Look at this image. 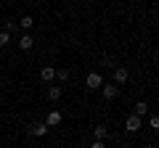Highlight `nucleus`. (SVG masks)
I'll return each instance as SVG.
<instances>
[{
	"instance_id": "1",
	"label": "nucleus",
	"mask_w": 159,
	"mask_h": 148,
	"mask_svg": "<svg viewBox=\"0 0 159 148\" xmlns=\"http://www.w3.org/2000/svg\"><path fill=\"white\" fill-rule=\"evenodd\" d=\"M85 85L90 87V90H98V87H103V77H101L98 72H90V74L85 77Z\"/></svg>"
},
{
	"instance_id": "2",
	"label": "nucleus",
	"mask_w": 159,
	"mask_h": 148,
	"mask_svg": "<svg viewBox=\"0 0 159 148\" xmlns=\"http://www.w3.org/2000/svg\"><path fill=\"white\" fill-rule=\"evenodd\" d=\"M27 132L29 135H37V137H43L48 132V127H45V122H32V124L27 127Z\"/></svg>"
},
{
	"instance_id": "3",
	"label": "nucleus",
	"mask_w": 159,
	"mask_h": 148,
	"mask_svg": "<svg viewBox=\"0 0 159 148\" xmlns=\"http://www.w3.org/2000/svg\"><path fill=\"white\" fill-rule=\"evenodd\" d=\"M141 127H143V119H138L135 114L127 116V122H125V130H127V132H138Z\"/></svg>"
},
{
	"instance_id": "4",
	"label": "nucleus",
	"mask_w": 159,
	"mask_h": 148,
	"mask_svg": "<svg viewBox=\"0 0 159 148\" xmlns=\"http://www.w3.org/2000/svg\"><path fill=\"white\" fill-rule=\"evenodd\" d=\"M101 93H103V98H106V101H114V98H117V85H103Z\"/></svg>"
},
{
	"instance_id": "5",
	"label": "nucleus",
	"mask_w": 159,
	"mask_h": 148,
	"mask_svg": "<svg viewBox=\"0 0 159 148\" xmlns=\"http://www.w3.org/2000/svg\"><path fill=\"white\" fill-rule=\"evenodd\" d=\"M146 114H148V103L146 101H138L135 103V116H138V119H143Z\"/></svg>"
},
{
	"instance_id": "6",
	"label": "nucleus",
	"mask_w": 159,
	"mask_h": 148,
	"mask_svg": "<svg viewBox=\"0 0 159 148\" xmlns=\"http://www.w3.org/2000/svg\"><path fill=\"white\" fill-rule=\"evenodd\" d=\"M58 122H61V111H51L48 119H45V127H56Z\"/></svg>"
},
{
	"instance_id": "7",
	"label": "nucleus",
	"mask_w": 159,
	"mask_h": 148,
	"mask_svg": "<svg viewBox=\"0 0 159 148\" xmlns=\"http://www.w3.org/2000/svg\"><path fill=\"white\" fill-rule=\"evenodd\" d=\"M40 80H43V82H51V80H56V69L45 66L43 72H40Z\"/></svg>"
},
{
	"instance_id": "8",
	"label": "nucleus",
	"mask_w": 159,
	"mask_h": 148,
	"mask_svg": "<svg viewBox=\"0 0 159 148\" xmlns=\"http://www.w3.org/2000/svg\"><path fill=\"white\" fill-rule=\"evenodd\" d=\"M114 82H119V85H125L127 82V69L122 66V69H114Z\"/></svg>"
},
{
	"instance_id": "9",
	"label": "nucleus",
	"mask_w": 159,
	"mask_h": 148,
	"mask_svg": "<svg viewBox=\"0 0 159 148\" xmlns=\"http://www.w3.org/2000/svg\"><path fill=\"white\" fill-rule=\"evenodd\" d=\"M32 45H34V40L29 37V34H24L21 40H19V48H21V50H32Z\"/></svg>"
},
{
	"instance_id": "10",
	"label": "nucleus",
	"mask_w": 159,
	"mask_h": 148,
	"mask_svg": "<svg viewBox=\"0 0 159 148\" xmlns=\"http://www.w3.org/2000/svg\"><path fill=\"white\" fill-rule=\"evenodd\" d=\"M48 98H51V101H58V98H61V87H58V85L48 87Z\"/></svg>"
},
{
	"instance_id": "11",
	"label": "nucleus",
	"mask_w": 159,
	"mask_h": 148,
	"mask_svg": "<svg viewBox=\"0 0 159 148\" xmlns=\"http://www.w3.org/2000/svg\"><path fill=\"white\" fill-rule=\"evenodd\" d=\"M93 135H96V140H103V137L109 135V130H106V127H103V124H98L96 130H93Z\"/></svg>"
},
{
	"instance_id": "12",
	"label": "nucleus",
	"mask_w": 159,
	"mask_h": 148,
	"mask_svg": "<svg viewBox=\"0 0 159 148\" xmlns=\"http://www.w3.org/2000/svg\"><path fill=\"white\" fill-rule=\"evenodd\" d=\"M19 27H21V29H32V27H34V19H32V16H24L21 21H19Z\"/></svg>"
},
{
	"instance_id": "13",
	"label": "nucleus",
	"mask_w": 159,
	"mask_h": 148,
	"mask_svg": "<svg viewBox=\"0 0 159 148\" xmlns=\"http://www.w3.org/2000/svg\"><path fill=\"white\" fill-rule=\"evenodd\" d=\"M148 127L157 132V130H159V116H148Z\"/></svg>"
},
{
	"instance_id": "14",
	"label": "nucleus",
	"mask_w": 159,
	"mask_h": 148,
	"mask_svg": "<svg viewBox=\"0 0 159 148\" xmlns=\"http://www.w3.org/2000/svg\"><path fill=\"white\" fill-rule=\"evenodd\" d=\"M8 42H11V37H8V32H0V48H6Z\"/></svg>"
},
{
	"instance_id": "15",
	"label": "nucleus",
	"mask_w": 159,
	"mask_h": 148,
	"mask_svg": "<svg viewBox=\"0 0 159 148\" xmlns=\"http://www.w3.org/2000/svg\"><path fill=\"white\" fill-rule=\"evenodd\" d=\"M56 77H58V80H61V82H64V80H69V72H66V69H61V72H58V74H56Z\"/></svg>"
},
{
	"instance_id": "16",
	"label": "nucleus",
	"mask_w": 159,
	"mask_h": 148,
	"mask_svg": "<svg viewBox=\"0 0 159 148\" xmlns=\"http://www.w3.org/2000/svg\"><path fill=\"white\" fill-rule=\"evenodd\" d=\"M90 148H106V146H103V140H96V143H93Z\"/></svg>"
},
{
	"instance_id": "17",
	"label": "nucleus",
	"mask_w": 159,
	"mask_h": 148,
	"mask_svg": "<svg viewBox=\"0 0 159 148\" xmlns=\"http://www.w3.org/2000/svg\"><path fill=\"white\" fill-rule=\"evenodd\" d=\"M146 148H151V146H146Z\"/></svg>"
}]
</instances>
